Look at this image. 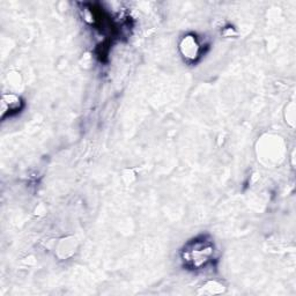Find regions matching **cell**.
Listing matches in <instances>:
<instances>
[{"label": "cell", "instance_id": "6da1fadb", "mask_svg": "<svg viewBox=\"0 0 296 296\" xmlns=\"http://www.w3.org/2000/svg\"><path fill=\"white\" fill-rule=\"evenodd\" d=\"M180 50H182V54H184L185 58L194 59L197 57L199 46L194 37L192 36L185 37V38L182 40V44H180Z\"/></svg>", "mask_w": 296, "mask_h": 296}, {"label": "cell", "instance_id": "7a4b0ae2", "mask_svg": "<svg viewBox=\"0 0 296 296\" xmlns=\"http://www.w3.org/2000/svg\"><path fill=\"white\" fill-rule=\"evenodd\" d=\"M21 106V100L18 96L10 94V95H4L2 100V116L5 114L6 111H18L20 109Z\"/></svg>", "mask_w": 296, "mask_h": 296}]
</instances>
